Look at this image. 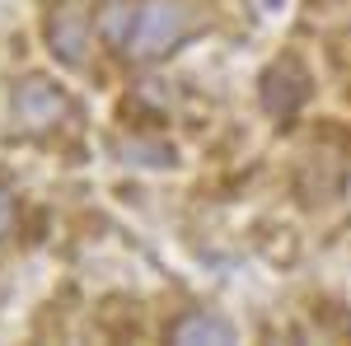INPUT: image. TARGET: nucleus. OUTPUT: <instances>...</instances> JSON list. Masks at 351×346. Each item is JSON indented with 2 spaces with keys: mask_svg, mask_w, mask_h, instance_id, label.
Masks as SVG:
<instances>
[{
  "mask_svg": "<svg viewBox=\"0 0 351 346\" xmlns=\"http://www.w3.org/2000/svg\"><path fill=\"white\" fill-rule=\"evenodd\" d=\"M188 28H192V14H188L183 0H150V5L136 10V28H132L127 52H136V56H169L178 42H183Z\"/></svg>",
  "mask_w": 351,
  "mask_h": 346,
  "instance_id": "obj_1",
  "label": "nucleus"
},
{
  "mask_svg": "<svg viewBox=\"0 0 351 346\" xmlns=\"http://www.w3.org/2000/svg\"><path fill=\"white\" fill-rule=\"evenodd\" d=\"M66 117V94L47 80H24L14 89V122L24 132H47Z\"/></svg>",
  "mask_w": 351,
  "mask_h": 346,
  "instance_id": "obj_2",
  "label": "nucleus"
},
{
  "mask_svg": "<svg viewBox=\"0 0 351 346\" xmlns=\"http://www.w3.org/2000/svg\"><path fill=\"white\" fill-rule=\"evenodd\" d=\"M309 84H304V71L295 61H276L267 75H263V108L271 117H291L300 103H304Z\"/></svg>",
  "mask_w": 351,
  "mask_h": 346,
  "instance_id": "obj_3",
  "label": "nucleus"
},
{
  "mask_svg": "<svg viewBox=\"0 0 351 346\" xmlns=\"http://www.w3.org/2000/svg\"><path fill=\"white\" fill-rule=\"evenodd\" d=\"M84 42H89V24H84L75 10H61V14H52V24H47V47H52L56 61L80 66V61H84Z\"/></svg>",
  "mask_w": 351,
  "mask_h": 346,
  "instance_id": "obj_4",
  "label": "nucleus"
},
{
  "mask_svg": "<svg viewBox=\"0 0 351 346\" xmlns=\"http://www.w3.org/2000/svg\"><path fill=\"white\" fill-rule=\"evenodd\" d=\"M173 342H183V346H192V342H234V328L225 319H216V314H183V319L173 323V332H169Z\"/></svg>",
  "mask_w": 351,
  "mask_h": 346,
  "instance_id": "obj_5",
  "label": "nucleus"
},
{
  "mask_svg": "<svg viewBox=\"0 0 351 346\" xmlns=\"http://www.w3.org/2000/svg\"><path fill=\"white\" fill-rule=\"evenodd\" d=\"M99 28H104V38H108L112 47H122V52H127L132 28H136V5H127V0L108 5V10H104V19H99Z\"/></svg>",
  "mask_w": 351,
  "mask_h": 346,
  "instance_id": "obj_6",
  "label": "nucleus"
},
{
  "mask_svg": "<svg viewBox=\"0 0 351 346\" xmlns=\"http://www.w3.org/2000/svg\"><path fill=\"white\" fill-rule=\"evenodd\" d=\"M122 155H132V160H141V164H169V150H160V145H122Z\"/></svg>",
  "mask_w": 351,
  "mask_h": 346,
  "instance_id": "obj_7",
  "label": "nucleus"
},
{
  "mask_svg": "<svg viewBox=\"0 0 351 346\" xmlns=\"http://www.w3.org/2000/svg\"><path fill=\"white\" fill-rule=\"evenodd\" d=\"M10 230H14V197L0 187V239H5Z\"/></svg>",
  "mask_w": 351,
  "mask_h": 346,
  "instance_id": "obj_8",
  "label": "nucleus"
}]
</instances>
